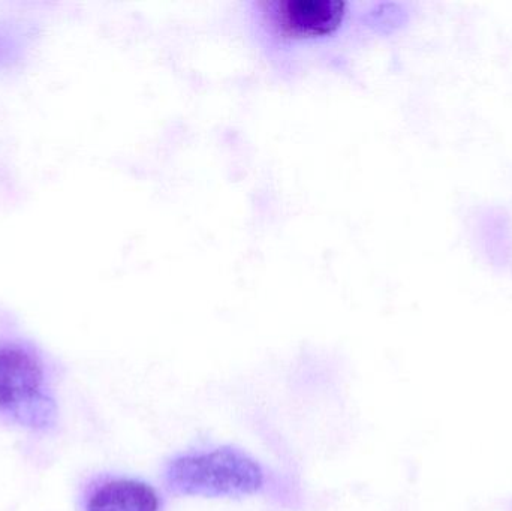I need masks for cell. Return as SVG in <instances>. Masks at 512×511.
I'll return each mask as SVG.
<instances>
[{"label":"cell","instance_id":"obj_2","mask_svg":"<svg viewBox=\"0 0 512 511\" xmlns=\"http://www.w3.org/2000/svg\"><path fill=\"white\" fill-rule=\"evenodd\" d=\"M251 15L259 38L276 53L328 44L358 20L357 5L345 0H259Z\"/></svg>","mask_w":512,"mask_h":511},{"label":"cell","instance_id":"obj_4","mask_svg":"<svg viewBox=\"0 0 512 511\" xmlns=\"http://www.w3.org/2000/svg\"><path fill=\"white\" fill-rule=\"evenodd\" d=\"M158 494L140 480L102 479L84 492L83 511H159Z\"/></svg>","mask_w":512,"mask_h":511},{"label":"cell","instance_id":"obj_1","mask_svg":"<svg viewBox=\"0 0 512 511\" xmlns=\"http://www.w3.org/2000/svg\"><path fill=\"white\" fill-rule=\"evenodd\" d=\"M54 374L44 351L18 333H0V425L32 434L57 426Z\"/></svg>","mask_w":512,"mask_h":511},{"label":"cell","instance_id":"obj_3","mask_svg":"<svg viewBox=\"0 0 512 511\" xmlns=\"http://www.w3.org/2000/svg\"><path fill=\"white\" fill-rule=\"evenodd\" d=\"M168 488L194 497H243L264 486V473L254 459L233 449L180 456L165 473Z\"/></svg>","mask_w":512,"mask_h":511}]
</instances>
